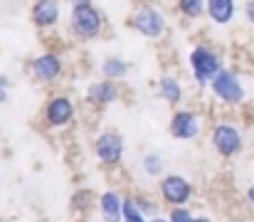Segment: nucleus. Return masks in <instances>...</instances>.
I'll return each mask as SVG.
<instances>
[{
  "instance_id": "nucleus-1",
  "label": "nucleus",
  "mask_w": 254,
  "mask_h": 222,
  "mask_svg": "<svg viewBox=\"0 0 254 222\" xmlns=\"http://www.w3.org/2000/svg\"><path fill=\"white\" fill-rule=\"evenodd\" d=\"M69 27L72 32L79 37V40H94L101 35V27H104V15L91 5H79V7H72V15H69Z\"/></svg>"
},
{
  "instance_id": "nucleus-2",
  "label": "nucleus",
  "mask_w": 254,
  "mask_h": 222,
  "mask_svg": "<svg viewBox=\"0 0 254 222\" xmlns=\"http://www.w3.org/2000/svg\"><path fill=\"white\" fill-rule=\"evenodd\" d=\"M131 27H133L138 35L156 40V37H161L163 30H166V17H163V12H161L158 7L143 2V5H136V7H133V12H131Z\"/></svg>"
},
{
  "instance_id": "nucleus-3",
  "label": "nucleus",
  "mask_w": 254,
  "mask_h": 222,
  "mask_svg": "<svg viewBox=\"0 0 254 222\" xmlns=\"http://www.w3.org/2000/svg\"><path fill=\"white\" fill-rule=\"evenodd\" d=\"M190 67H192V74H195L197 84L205 86V84H210V81L217 76V72L222 70V62H220V55H217L212 47L197 45V47L190 52Z\"/></svg>"
},
{
  "instance_id": "nucleus-4",
  "label": "nucleus",
  "mask_w": 254,
  "mask_h": 222,
  "mask_svg": "<svg viewBox=\"0 0 254 222\" xmlns=\"http://www.w3.org/2000/svg\"><path fill=\"white\" fill-rule=\"evenodd\" d=\"M210 86H212V94L222 101V104H230V106H237V104H242L245 101V86H242V81H240V76L232 72V70H220L217 76L210 81Z\"/></svg>"
},
{
  "instance_id": "nucleus-5",
  "label": "nucleus",
  "mask_w": 254,
  "mask_h": 222,
  "mask_svg": "<svg viewBox=\"0 0 254 222\" xmlns=\"http://www.w3.org/2000/svg\"><path fill=\"white\" fill-rule=\"evenodd\" d=\"M210 141H212V148H215L220 155H225V158L237 155V153L242 150V146H245L240 129L232 126V124H217V126L212 129Z\"/></svg>"
},
{
  "instance_id": "nucleus-6",
  "label": "nucleus",
  "mask_w": 254,
  "mask_h": 222,
  "mask_svg": "<svg viewBox=\"0 0 254 222\" xmlns=\"http://www.w3.org/2000/svg\"><path fill=\"white\" fill-rule=\"evenodd\" d=\"M170 134L178 141H192V139H197V134H200V119H197V114L190 111V109L175 111L173 119H170Z\"/></svg>"
},
{
  "instance_id": "nucleus-7",
  "label": "nucleus",
  "mask_w": 254,
  "mask_h": 222,
  "mask_svg": "<svg viewBox=\"0 0 254 222\" xmlns=\"http://www.w3.org/2000/svg\"><path fill=\"white\" fill-rule=\"evenodd\" d=\"M30 70L32 76L42 84H52L62 76V60L55 55V52H45V55H37L32 62H30Z\"/></svg>"
},
{
  "instance_id": "nucleus-8",
  "label": "nucleus",
  "mask_w": 254,
  "mask_h": 222,
  "mask_svg": "<svg viewBox=\"0 0 254 222\" xmlns=\"http://www.w3.org/2000/svg\"><path fill=\"white\" fill-rule=\"evenodd\" d=\"M161 195L168 205H185L192 198V185L183 175H166L161 180Z\"/></svg>"
},
{
  "instance_id": "nucleus-9",
  "label": "nucleus",
  "mask_w": 254,
  "mask_h": 222,
  "mask_svg": "<svg viewBox=\"0 0 254 222\" xmlns=\"http://www.w3.org/2000/svg\"><path fill=\"white\" fill-rule=\"evenodd\" d=\"M94 153H96V158H99L101 163H106V165L119 163L121 155H124V139H121V134H114V131L101 134V136L96 139V144H94Z\"/></svg>"
},
{
  "instance_id": "nucleus-10",
  "label": "nucleus",
  "mask_w": 254,
  "mask_h": 222,
  "mask_svg": "<svg viewBox=\"0 0 254 222\" xmlns=\"http://www.w3.org/2000/svg\"><path fill=\"white\" fill-rule=\"evenodd\" d=\"M45 119H47V124L55 126V129L69 126L72 119H74V104H72V99H69V96H55V99L45 106Z\"/></svg>"
},
{
  "instance_id": "nucleus-11",
  "label": "nucleus",
  "mask_w": 254,
  "mask_h": 222,
  "mask_svg": "<svg viewBox=\"0 0 254 222\" xmlns=\"http://www.w3.org/2000/svg\"><path fill=\"white\" fill-rule=\"evenodd\" d=\"M121 96V89L116 86V81L114 79H101V81H94L91 86H89V91H86V99L94 104V106H109V104H114L116 99Z\"/></svg>"
},
{
  "instance_id": "nucleus-12",
  "label": "nucleus",
  "mask_w": 254,
  "mask_h": 222,
  "mask_svg": "<svg viewBox=\"0 0 254 222\" xmlns=\"http://www.w3.org/2000/svg\"><path fill=\"white\" fill-rule=\"evenodd\" d=\"M60 20V0H35L32 5V22L40 30L55 27Z\"/></svg>"
},
{
  "instance_id": "nucleus-13",
  "label": "nucleus",
  "mask_w": 254,
  "mask_h": 222,
  "mask_svg": "<svg viewBox=\"0 0 254 222\" xmlns=\"http://www.w3.org/2000/svg\"><path fill=\"white\" fill-rule=\"evenodd\" d=\"M99 208H101V218L104 222H121L124 220V200L116 190H106L99 198Z\"/></svg>"
},
{
  "instance_id": "nucleus-14",
  "label": "nucleus",
  "mask_w": 254,
  "mask_h": 222,
  "mask_svg": "<svg viewBox=\"0 0 254 222\" xmlns=\"http://www.w3.org/2000/svg\"><path fill=\"white\" fill-rule=\"evenodd\" d=\"M207 15L215 25H227L235 17V0H207Z\"/></svg>"
},
{
  "instance_id": "nucleus-15",
  "label": "nucleus",
  "mask_w": 254,
  "mask_h": 222,
  "mask_svg": "<svg viewBox=\"0 0 254 222\" xmlns=\"http://www.w3.org/2000/svg\"><path fill=\"white\" fill-rule=\"evenodd\" d=\"M158 94H161V99H166L168 104H178V101L183 99V86H180V81H178L175 76H161V81H158Z\"/></svg>"
},
{
  "instance_id": "nucleus-16",
  "label": "nucleus",
  "mask_w": 254,
  "mask_h": 222,
  "mask_svg": "<svg viewBox=\"0 0 254 222\" xmlns=\"http://www.w3.org/2000/svg\"><path fill=\"white\" fill-rule=\"evenodd\" d=\"M128 70H131L128 62H124L121 57H106L104 65H101V74L106 79H124L128 74Z\"/></svg>"
},
{
  "instance_id": "nucleus-17",
  "label": "nucleus",
  "mask_w": 254,
  "mask_h": 222,
  "mask_svg": "<svg viewBox=\"0 0 254 222\" xmlns=\"http://www.w3.org/2000/svg\"><path fill=\"white\" fill-rule=\"evenodd\" d=\"M124 222H148L133 198H124Z\"/></svg>"
},
{
  "instance_id": "nucleus-18",
  "label": "nucleus",
  "mask_w": 254,
  "mask_h": 222,
  "mask_svg": "<svg viewBox=\"0 0 254 222\" xmlns=\"http://www.w3.org/2000/svg\"><path fill=\"white\" fill-rule=\"evenodd\" d=\"M178 7L188 17H200L202 10H207V0H178Z\"/></svg>"
},
{
  "instance_id": "nucleus-19",
  "label": "nucleus",
  "mask_w": 254,
  "mask_h": 222,
  "mask_svg": "<svg viewBox=\"0 0 254 222\" xmlns=\"http://www.w3.org/2000/svg\"><path fill=\"white\" fill-rule=\"evenodd\" d=\"M163 168H166V163H163V158H161L158 153H146V155H143V170H146L148 175H161Z\"/></svg>"
},
{
  "instance_id": "nucleus-20",
  "label": "nucleus",
  "mask_w": 254,
  "mask_h": 222,
  "mask_svg": "<svg viewBox=\"0 0 254 222\" xmlns=\"http://www.w3.org/2000/svg\"><path fill=\"white\" fill-rule=\"evenodd\" d=\"M170 222H210L207 218H195L185 205H175L170 210Z\"/></svg>"
},
{
  "instance_id": "nucleus-21",
  "label": "nucleus",
  "mask_w": 254,
  "mask_h": 222,
  "mask_svg": "<svg viewBox=\"0 0 254 222\" xmlns=\"http://www.w3.org/2000/svg\"><path fill=\"white\" fill-rule=\"evenodd\" d=\"M136 205L143 210V215H156V213H158V208H156L151 200H146V198H138V200H136Z\"/></svg>"
},
{
  "instance_id": "nucleus-22",
  "label": "nucleus",
  "mask_w": 254,
  "mask_h": 222,
  "mask_svg": "<svg viewBox=\"0 0 254 222\" xmlns=\"http://www.w3.org/2000/svg\"><path fill=\"white\" fill-rule=\"evenodd\" d=\"M7 89H10V84H7V79L0 74V104L7 101Z\"/></svg>"
},
{
  "instance_id": "nucleus-23",
  "label": "nucleus",
  "mask_w": 254,
  "mask_h": 222,
  "mask_svg": "<svg viewBox=\"0 0 254 222\" xmlns=\"http://www.w3.org/2000/svg\"><path fill=\"white\" fill-rule=\"evenodd\" d=\"M245 17H247L250 25H254V0H247V5H245Z\"/></svg>"
},
{
  "instance_id": "nucleus-24",
  "label": "nucleus",
  "mask_w": 254,
  "mask_h": 222,
  "mask_svg": "<svg viewBox=\"0 0 254 222\" xmlns=\"http://www.w3.org/2000/svg\"><path fill=\"white\" fill-rule=\"evenodd\" d=\"M247 200H250V205H252V210H254V185L247 188Z\"/></svg>"
},
{
  "instance_id": "nucleus-25",
  "label": "nucleus",
  "mask_w": 254,
  "mask_h": 222,
  "mask_svg": "<svg viewBox=\"0 0 254 222\" xmlns=\"http://www.w3.org/2000/svg\"><path fill=\"white\" fill-rule=\"evenodd\" d=\"M86 2H91V0H69L72 7H79V5H86Z\"/></svg>"
},
{
  "instance_id": "nucleus-26",
  "label": "nucleus",
  "mask_w": 254,
  "mask_h": 222,
  "mask_svg": "<svg viewBox=\"0 0 254 222\" xmlns=\"http://www.w3.org/2000/svg\"><path fill=\"white\" fill-rule=\"evenodd\" d=\"M151 222H170V218H168V220H163V218H153Z\"/></svg>"
}]
</instances>
